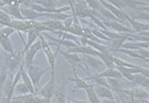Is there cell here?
Returning a JSON list of instances; mask_svg holds the SVG:
<instances>
[{"label": "cell", "instance_id": "cell-1", "mask_svg": "<svg viewBox=\"0 0 149 103\" xmlns=\"http://www.w3.org/2000/svg\"><path fill=\"white\" fill-rule=\"evenodd\" d=\"M39 40L42 43V49L43 50L45 55L47 57V62L50 65V69L52 71V74H55V68H56V54L52 52L51 47L48 44L47 41L46 40L44 35L42 34H39Z\"/></svg>", "mask_w": 149, "mask_h": 103}, {"label": "cell", "instance_id": "cell-2", "mask_svg": "<svg viewBox=\"0 0 149 103\" xmlns=\"http://www.w3.org/2000/svg\"><path fill=\"white\" fill-rule=\"evenodd\" d=\"M50 70L51 69H42V68L33 66V65H31V66H26L25 70L31 79L33 86L37 87L40 82L42 77Z\"/></svg>", "mask_w": 149, "mask_h": 103}, {"label": "cell", "instance_id": "cell-3", "mask_svg": "<svg viewBox=\"0 0 149 103\" xmlns=\"http://www.w3.org/2000/svg\"><path fill=\"white\" fill-rule=\"evenodd\" d=\"M38 21H29V20H12L11 27L19 32L27 33L29 30L34 28Z\"/></svg>", "mask_w": 149, "mask_h": 103}, {"label": "cell", "instance_id": "cell-4", "mask_svg": "<svg viewBox=\"0 0 149 103\" xmlns=\"http://www.w3.org/2000/svg\"><path fill=\"white\" fill-rule=\"evenodd\" d=\"M55 87H56V78H55V74H52L49 81L41 88L38 93V96L43 98L52 100V97L55 92Z\"/></svg>", "mask_w": 149, "mask_h": 103}, {"label": "cell", "instance_id": "cell-5", "mask_svg": "<svg viewBox=\"0 0 149 103\" xmlns=\"http://www.w3.org/2000/svg\"><path fill=\"white\" fill-rule=\"evenodd\" d=\"M121 92L133 99H148V92L140 87H135L130 89H117L115 92Z\"/></svg>", "mask_w": 149, "mask_h": 103}, {"label": "cell", "instance_id": "cell-6", "mask_svg": "<svg viewBox=\"0 0 149 103\" xmlns=\"http://www.w3.org/2000/svg\"><path fill=\"white\" fill-rule=\"evenodd\" d=\"M42 49V43L39 39H38L25 53H24V63L25 66H29L33 65V59L38 51Z\"/></svg>", "mask_w": 149, "mask_h": 103}, {"label": "cell", "instance_id": "cell-7", "mask_svg": "<svg viewBox=\"0 0 149 103\" xmlns=\"http://www.w3.org/2000/svg\"><path fill=\"white\" fill-rule=\"evenodd\" d=\"M122 78L121 73L117 70V69H107V70H103L100 74H95V75H91L89 77L84 78L85 81L88 80H92L93 78Z\"/></svg>", "mask_w": 149, "mask_h": 103}, {"label": "cell", "instance_id": "cell-8", "mask_svg": "<svg viewBox=\"0 0 149 103\" xmlns=\"http://www.w3.org/2000/svg\"><path fill=\"white\" fill-rule=\"evenodd\" d=\"M104 26L107 28V27H109V28H112L113 29H114L115 31H117L118 33H124V34H134L133 30L126 27L124 25L121 24V22H118V21H103Z\"/></svg>", "mask_w": 149, "mask_h": 103}, {"label": "cell", "instance_id": "cell-9", "mask_svg": "<svg viewBox=\"0 0 149 103\" xmlns=\"http://www.w3.org/2000/svg\"><path fill=\"white\" fill-rule=\"evenodd\" d=\"M41 34L42 33L39 31V29L37 28V26H35L34 28H33L32 29L29 30L28 32H27V40H26V43L24 44V49H23V53H24L37 41V39L39 37V34Z\"/></svg>", "mask_w": 149, "mask_h": 103}, {"label": "cell", "instance_id": "cell-10", "mask_svg": "<svg viewBox=\"0 0 149 103\" xmlns=\"http://www.w3.org/2000/svg\"><path fill=\"white\" fill-rule=\"evenodd\" d=\"M100 4L104 8H106L107 10H109V12L112 13L114 17H117V19L121 21H121H125V13H124L123 11H121L120 9L117 8L116 7H114L113 5L111 4H110L109 2H108V1H100Z\"/></svg>", "mask_w": 149, "mask_h": 103}, {"label": "cell", "instance_id": "cell-11", "mask_svg": "<svg viewBox=\"0 0 149 103\" xmlns=\"http://www.w3.org/2000/svg\"><path fill=\"white\" fill-rule=\"evenodd\" d=\"M125 20L129 21V23L133 27L134 32V33H140V32H144V31H148L149 25L148 23H142L139 21L134 20L129 15H127L126 13L125 14Z\"/></svg>", "mask_w": 149, "mask_h": 103}, {"label": "cell", "instance_id": "cell-12", "mask_svg": "<svg viewBox=\"0 0 149 103\" xmlns=\"http://www.w3.org/2000/svg\"><path fill=\"white\" fill-rule=\"evenodd\" d=\"M94 90L98 96L99 98L109 99V100H114L113 91L109 88L100 86V85H94Z\"/></svg>", "mask_w": 149, "mask_h": 103}, {"label": "cell", "instance_id": "cell-13", "mask_svg": "<svg viewBox=\"0 0 149 103\" xmlns=\"http://www.w3.org/2000/svg\"><path fill=\"white\" fill-rule=\"evenodd\" d=\"M58 52H60L62 56H64L65 60L69 62V65L71 66L72 69H76V66L81 62V59L78 57V54L72 53H65L63 51L60 50V45H58Z\"/></svg>", "mask_w": 149, "mask_h": 103}, {"label": "cell", "instance_id": "cell-14", "mask_svg": "<svg viewBox=\"0 0 149 103\" xmlns=\"http://www.w3.org/2000/svg\"><path fill=\"white\" fill-rule=\"evenodd\" d=\"M24 53L23 51L22 52H19V53H13L10 54L8 58V69L10 70H15L19 66L21 61V56ZM21 65V64H20Z\"/></svg>", "mask_w": 149, "mask_h": 103}, {"label": "cell", "instance_id": "cell-15", "mask_svg": "<svg viewBox=\"0 0 149 103\" xmlns=\"http://www.w3.org/2000/svg\"><path fill=\"white\" fill-rule=\"evenodd\" d=\"M68 53L76 54H83V55H89V56H94L97 57L98 52L93 49L92 48L89 46H77L75 48H69Z\"/></svg>", "mask_w": 149, "mask_h": 103}, {"label": "cell", "instance_id": "cell-16", "mask_svg": "<svg viewBox=\"0 0 149 103\" xmlns=\"http://www.w3.org/2000/svg\"><path fill=\"white\" fill-rule=\"evenodd\" d=\"M20 13L24 20L29 21H35V19L40 17H47V13H38L33 11L31 8H20Z\"/></svg>", "mask_w": 149, "mask_h": 103}, {"label": "cell", "instance_id": "cell-17", "mask_svg": "<svg viewBox=\"0 0 149 103\" xmlns=\"http://www.w3.org/2000/svg\"><path fill=\"white\" fill-rule=\"evenodd\" d=\"M84 59L86 60V62L87 63V65L95 70H103L105 67L104 64L102 62L100 58H98L97 57L84 55Z\"/></svg>", "mask_w": 149, "mask_h": 103}, {"label": "cell", "instance_id": "cell-18", "mask_svg": "<svg viewBox=\"0 0 149 103\" xmlns=\"http://www.w3.org/2000/svg\"><path fill=\"white\" fill-rule=\"evenodd\" d=\"M42 25L46 26L49 31L55 32V31H65V26L63 22L61 21L56 20H49V21H42Z\"/></svg>", "mask_w": 149, "mask_h": 103}, {"label": "cell", "instance_id": "cell-19", "mask_svg": "<svg viewBox=\"0 0 149 103\" xmlns=\"http://www.w3.org/2000/svg\"><path fill=\"white\" fill-rule=\"evenodd\" d=\"M148 42H129V43H125L121 46V48L135 51L140 48L148 49Z\"/></svg>", "mask_w": 149, "mask_h": 103}, {"label": "cell", "instance_id": "cell-20", "mask_svg": "<svg viewBox=\"0 0 149 103\" xmlns=\"http://www.w3.org/2000/svg\"><path fill=\"white\" fill-rule=\"evenodd\" d=\"M132 83L134 85L143 88H148L149 86V78L148 77H145L144 75L141 74H134L133 81Z\"/></svg>", "mask_w": 149, "mask_h": 103}, {"label": "cell", "instance_id": "cell-21", "mask_svg": "<svg viewBox=\"0 0 149 103\" xmlns=\"http://www.w3.org/2000/svg\"><path fill=\"white\" fill-rule=\"evenodd\" d=\"M6 8H3V12L8 14L9 16H12L16 20H24L21 13H20V6H9V5H6Z\"/></svg>", "mask_w": 149, "mask_h": 103}, {"label": "cell", "instance_id": "cell-22", "mask_svg": "<svg viewBox=\"0 0 149 103\" xmlns=\"http://www.w3.org/2000/svg\"><path fill=\"white\" fill-rule=\"evenodd\" d=\"M73 78H69V80L71 82H73L76 85L77 88H79V89H84L86 90V88H88L90 87H91V84H89L86 83V81H85L84 79L80 78L76 73V69H73Z\"/></svg>", "mask_w": 149, "mask_h": 103}, {"label": "cell", "instance_id": "cell-23", "mask_svg": "<svg viewBox=\"0 0 149 103\" xmlns=\"http://www.w3.org/2000/svg\"><path fill=\"white\" fill-rule=\"evenodd\" d=\"M97 57L100 59L108 69H116V66L114 65L113 59H112L113 58L112 53H101L98 52Z\"/></svg>", "mask_w": 149, "mask_h": 103}, {"label": "cell", "instance_id": "cell-24", "mask_svg": "<svg viewBox=\"0 0 149 103\" xmlns=\"http://www.w3.org/2000/svg\"><path fill=\"white\" fill-rule=\"evenodd\" d=\"M130 34H122L120 38H118L115 40H113L110 43V45L109 46L110 48V51L113 49H117V48H121V46L125 43V41L129 39Z\"/></svg>", "mask_w": 149, "mask_h": 103}, {"label": "cell", "instance_id": "cell-25", "mask_svg": "<svg viewBox=\"0 0 149 103\" xmlns=\"http://www.w3.org/2000/svg\"><path fill=\"white\" fill-rule=\"evenodd\" d=\"M87 46L92 48L93 49H95L99 53H111V51H110V48L109 46L103 45L100 43H96V42L91 41V40H89L87 41Z\"/></svg>", "mask_w": 149, "mask_h": 103}, {"label": "cell", "instance_id": "cell-26", "mask_svg": "<svg viewBox=\"0 0 149 103\" xmlns=\"http://www.w3.org/2000/svg\"><path fill=\"white\" fill-rule=\"evenodd\" d=\"M0 45L2 46V48L6 52H8V53L12 54L14 53L13 46L11 43V40L9 39V38L4 36L3 34L1 33V31H0Z\"/></svg>", "mask_w": 149, "mask_h": 103}, {"label": "cell", "instance_id": "cell-27", "mask_svg": "<svg viewBox=\"0 0 149 103\" xmlns=\"http://www.w3.org/2000/svg\"><path fill=\"white\" fill-rule=\"evenodd\" d=\"M21 79L23 80V83L24 84L27 86V88H29V90L30 92V93H33V94H35V89H34V86L33 84L31 79L29 78V76L27 74L26 70L23 67L22 69V72H21Z\"/></svg>", "mask_w": 149, "mask_h": 103}, {"label": "cell", "instance_id": "cell-28", "mask_svg": "<svg viewBox=\"0 0 149 103\" xmlns=\"http://www.w3.org/2000/svg\"><path fill=\"white\" fill-rule=\"evenodd\" d=\"M45 35L47 36V38H49L50 39H52V41L56 42L58 43V45H64L66 46V47H68L69 48H75L77 46H79L77 45V43H75L73 41H70V40H67V39H56V38L52 37L51 35H49L47 34H45Z\"/></svg>", "mask_w": 149, "mask_h": 103}, {"label": "cell", "instance_id": "cell-29", "mask_svg": "<svg viewBox=\"0 0 149 103\" xmlns=\"http://www.w3.org/2000/svg\"><path fill=\"white\" fill-rule=\"evenodd\" d=\"M14 88H15V86H13L12 84V79H10L7 83V86H6V91H5L6 97H5L4 103H11L12 97H13V94H14Z\"/></svg>", "mask_w": 149, "mask_h": 103}, {"label": "cell", "instance_id": "cell-30", "mask_svg": "<svg viewBox=\"0 0 149 103\" xmlns=\"http://www.w3.org/2000/svg\"><path fill=\"white\" fill-rule=\"evenodd\" d=\"M129 39H132V40H134L135 42H148V31L130 34Z\"/></svg>", "mask_w": 149, "mask_h": 103}, {"label": "cell", "instance_id": "cell-31", "mask_svg": "<svg viewBox=\"0 0 149 103\" xmlns=\"http://www.w3.org/2000/svg\"><path fill=\"white\" fill-rule=\"evenodd\" d=\"M86 93L87 96V98H88L89 103H100V100L98 97V96L95 93V92L94 90V85L91 87H90L86 89Z\"/></svg>", "mask_w": 149, "mask_h": 103}, {"label": "cell", "instance_id": "cell-32", "mask_svg": "<svg viewBox=\"0 0 149 103\" xmlns=\"http://www.w3.org/2000/svg\"><path fill=\"white\" fill-rule=\"evenodd\" d=\"M34 3L42 6L43 8H45L46 9H48V10L56 9V8L57 2L55 0H42V1H36Z\"/></svg>", "mask_w": 149, "mask_h": 103}, {"label": "cell", "instance_id": "cell-33", "mask_svg": "<svg viewBox=\"0 0 149 103\" xmlns=\"http://www.w3.org/2000/svg\"><path fill=\"white\" fill-rule=\"evenodd\" d=\"M111 52H118V53H125L126 55H128L129 57L133 58H139V59H141V60H143L145 61L143 58L140 57L139 54L136 53V51L134 50H130V49H125V48H117V49H113L111 50Z\"/></svg>", "mask_w": 149, "mask_h": 103}, {"label": "cell", "instance_id": "cell-34", "mask_svg": "<svg viewBox=\"0 0 149 103\" xmlns=\"http://www.w3.org/2000/svg\"><path fill=\"white\" fill-rule=\"evenodd\" d=\"M14 93H16V94H18V96H20V95L30 93V92L24 83H18L14 88Z\"/></svg>", "mask_w": 149, "mask_h": 103}, {"label": "cell", "instance_id": "cell-35", "mask_svg": "<svg viewBox=\"0 0 149 103\" xmlns=\"http://www.w3.org/2000/svg\"><path fill=\"white\" fill-rule=\"evenodd\" d=\"M97 12H99V13L102 15L103 17H104L106 19H108L109 21H118V22H121L117 19V17H115L113 16L112 13L109 12V10H107L106 8H104V7H102L100 8L99 9Z\"/></svg>", "mask_w": 149, "mask_h": 103}, {"label": "cell", "instance_id": "cell-36", "mask_svg": "<svg viewBox=\"0 0 149 103\" xmlns=\"http://www.w3.org/2000/svg\"><path fill=\"white\" fill-rule=\"evenodd\" d=\"M106 81H107L109 88L112 91H116L119 89V82L116 78H106Z\"/></svg>", "mask_w": 149, "mask_h": 103}, {"label": "cell", "instance_id": "cell-37", "mask_svg": "<svg viewBox=\"0 0 149 103\" xmlns=\"http://www.w3.org/2000/svg\"><path fill=\"white\" fill-rule=\"evenodd\" d=\"M18 97H19V98L23 102V103H34V97H35V94H33V93H28V94L18 96Z\"/></svg>", "mask_w": 149, "mask_h": 103}, {"label": "cell", "instance_id": "cell-38", "mask_svg": "<svg viewBox=\"0 0 149 103\" xmlns=\"http://www.w3.org/2000/svg\"><path fill=\"white\" fill-rule=\"evenodd\" d=\"M56 97L57 102L58 103H66V102H67V97H66V95H65L64 87H62L61 89L57 92Z\"/></svg>", "mask_w": 149, "mask_h": 103}, {"label": "cell", "instance_id": "cell-39", "mask_svg": "<svg viewBox=\"0 0 149 103\" xmlns=\"http://www.w3.org/2000/svg\"><path fill=\"white\" fill-rule=\"evenodd\" d=\"M91 34L95 36V38H97L98 39H102V40H105V41H109V39L108 38L105 36L104 34L102 33L100 29H91Z\"/></svg>", "mask_w": 149, "mask_h": 103}, {"label": "cell", "instance_id": "cell-40", "mask_svg": "<svg viewBox=\"0 0 149 103\" xmlns=\"http://www.w3.org/2000/svg\"><path fill=\"white\" fill-rule=\"evenodd\" d=\"M90 18H91V21L95 23V25H97L99 28H100V29H104V30H105V29H108L104 26V23H103V21H101L100 19L98 17L95 16V15H91V16H90Z\"/></svg>", "mask_w": 149, "mask_h": 103}, {"label": "cell", "instance_id": "cell-41", "mask_svg": "<svg viewBox=\"0 0 149 103\" xmlns=\"http://www.w3.org/2000/svg\"><path fill=\"white\" fill-rule=\"evenodd\" d=\"M0 31H1V33L3 34L4 36L9 38L16 30L13 29L12 27H11V26H4L3 28H0Z\"/></svg>", "mask_w": 149, "mask_h": 103}, {"label": "cell", "instance_id": "cell-42", "mask_svg": "<svg viewBox=\"0 0 149 103\" xmlns=\"http://www.w3.org/2000/svg\"><path fill=\"white\" fill-rule=\"evenodd\" d=\"M117 94L119 96V98L121 100V103H132L133 102L134 99L132 97H130L129 96H127L125 93H122L121 92H118L117 91Z\"/></svg>", "mask_w": 149, "mask_h": 103}, {"label": "cell", "instance_id": "cell-43", "mask_svg": "<svg viewBox=\"0 0 149 103\" xmlns=\"http://www.w3.org/2000/svg\"><path fill=\"white\" fill-rule=\"evenodd\" d=\"M140 57L143 58L145 60L146 62H148V57H149V52L148 49H143V48H140V49L135 50Z\"/></svg>", "mask_w": 149, "mask_h": 103}, {"label": "cell", "instance_id": "cell-44", "mask_svg": "<svg viewBox=\"0 0 149 103\" xmlns=\"http://www.w3.org/2000/svg\"><path fill=\"white\" fill-rule=\"evenodd\" d=\"M109 3L112 5H113L114 7H116L117 8L121 10V11H122V8H124V4L121 0H117H117H113V1H110Z\"/></svg>", "mask_w": 149, "mask_h": 103}, {"label": "cell", "instance_id": "cell-45", "mask_svg": "<svg viewBox=\"0 0 149 103\" xmlns=\"http://www.w3.org/2000/svg\"><path fill=\"white\" fill-rule=\"evenodd\" d=\"M132 19L134 20H135L136 18L137 19H143V20H147V21H148V13H139L138 15L136 16H132V17H130Z\"/></svg>", "mask_w": 149, "mask_h": 103}, {"label": "cell", "instance_id": "cell-46", "mask_svg": "<svg viewBox=\"0 0 149 103\" xmlns=\"http://www.w3.org/2000/svg\"><path fill=\"white\" fill-rule=\"evenodd\" d=\"M34 103H52L51 99H46L43 97H41L39 96H36L34 97Z\"/></svg>", "mask_w": 149, "mask_h": 103}, {"label": "cell", "instance_id": "cell-47", "mask_svg": "<svg viewBox=\"0 0 149 103\" xmlns=\"http://www.w3.org/2000/svg\"><path fill=\"white\" fill-rule=\"evenodd\" d=\"M73 17H70L69 18H68V19H66V20H65L64 21V22H63V24H64V26H65V31H66L67 29H69V27L72 25V24H73Z\"/></svg>", "mask_w": 149, "mask_h": 103}, {"label": "cell", "instance_id": "cell-48", "mask_svg": "<svg viewBox=\"0 0 149 103\" xmlns=\"http://www.w3.org/2000/svg\"><path fill=\"white\" fill-rule=\"evenodd\" d=\"M133 103H149L148 99H134Z\"/></svg>", "mask_w": 149, "mask_h": 103}, {"label": "cell", "instance_id": "cell-49", "mask_svg": "<svg viewBox=\"0 0 149 103\" xmlns=\"http://www.w3.org/2000/svg\"><path fill=\"white\" fill-rule=\"evenodd\" d=\"M69 99L73 103H89L87 101H85V100H77V99H73V98H69Z\"/></svg>", "mask_w": 149, "mask_h": 103}, {"label": "cell", "instance_id": "cell-50", "mask_svg": "<svg viewBox=\"0 0 149 103\" xmlns=\"http://www.w3.org/2000/svg\"><path fill=\"white\" fill-rule=\"evenodd\" d=\"M11 103H23V102L18 97V96H16V97H12Z\"/></svg>", "mask_w": 149, "mask_h": 103}, {"label": "cell", "instance_id": "cell-51", "mask_svg": "<svg viewBox=\"0 0 149 103\" xmlns=\"http://www.w3.org/2000/svg\"><path fill=\"white\" fill-rule=\"evenodd\" d=\"M100 103H117V102L114 100H109V99H104L103 101H101Z\"/></svg>", "mask_w": 149, "mask_h": 103}, {"label": "cell", "instance_id": "cell-52", "mask_svg": "<svg viewBox=\"0 0 149 103\" xmlns=\"http://www.w3.org/2000/svg\"><path fill=\"white\" fill-rule=\"evenodd\" d=\"M7 5V2H5V1H0V8H3Z\"/></svg>", "mask_w": 149, "mask_h": 103}, {"label": "cell", "instance_id": "cell-53", "mask_svg": "<svg viewBox=\"0 0 149 103\" xmlns=\"http://www.w3.org/2000/svg\"><path fill=\"white\" fill-rule=\"evenodd\" d=\"M66 103H73V102H72L69 98H67V102H66Z\"/></svg>", "mask_w": 149, "mask_h": 103}]
</instances>
